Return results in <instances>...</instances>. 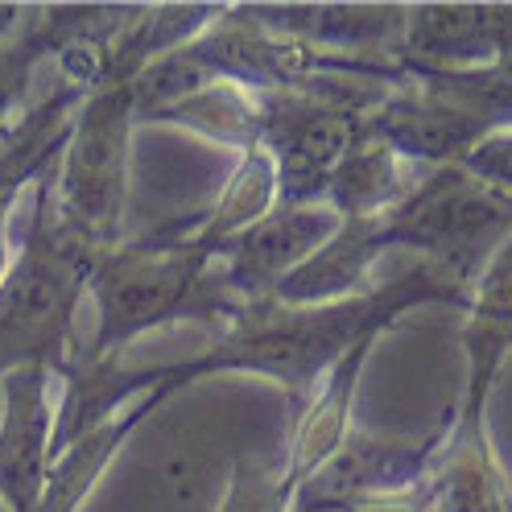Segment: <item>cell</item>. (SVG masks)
Returning a JSON list of instances; mask_svg holds the SVG:
<instances>
[{
    "instance_id": "1",
    "label": "cell",
    "mask_w": 512,
    "mask_h": 512,
    "mask_svg": "<svg viewBox=\"0 0 512 512\" xmlns=\"http://www.w3.org/2000/svg\"><path fill=\"white\" fill-rule=\"evenodd\" d=\"M467 298H471V285H463L459 277H451L430 261H418L401 277L372 281V290L331 306H285L277 298H265L256 306H244L199 356L137 368V380L145 389H153L157 401H170L207 376L252 372L281 384L290 405L298 409L314 384L360 339L384 335L413 306L467 310Z\"/></svg>"
},
{
    "instance_id": "2",
    "label": "cell",
    "mask_w": 512,
    "mask_h": 512,
    "mask_svg": "<svg viewBox=\"0 0 512 512\" xmlns=\"http://www.w3.org/2000/svg\"><path fill=\"white\" fill-rule=\"evenodd\" d=\"M153 58L157 50L149 34V9L141 5L137 17L104 46L100 71L87 83L75 112L67 149L46 174L54 215L100 252L120 244L128 178H133V128L141 120L137 75Z\"/></svg>"
},
{
    "instance_id": "3",
    "label": "cell",
    "mask_w": 512,
    "mask_h": 512,
    "mask_svg": "<svg viewBox=\"0 0 512 512\" xmlns=\"http://www.w3.org/2000/svg\"><path fill=\"white\" fill-rule=\"evenodd\" d=\"M91 306L95 331L75 356L83 364L116 360L133 339L186 318L228 327L240 314L219 281V252L182 232H157L104 248L91 273Z\"/></svg>"
},
{
    "instance_id": "4",
    "label": "cell",
    "mask_w": 512,
    "mask_h": 512,
    "mask_svg": "<svg viewBox=\"0 0 512 512\" xmlns=\"http://www.w3.org/2000/svg\"><path fill=\"white\" fill-rule=\"evenodd\" d=\"M100 248L75 236L50 207L46 178L34 195V223L0 281V376L46 364L58 376L79 356V310L91 298Z\"/></svg>"
},
{
    "instance_id": "5",
    "label": "cell",
    "mask_w": 512,
    "mask_h": 512,
    "mask_svg": "<svg viewBox=\"0 0 512 512\" xmlns=\"http://www.w3.org/2000/svg\"><path fill=\"white\" fill-rule=\"evenodd\" d=\"M397 83L327 79L294 91L252 95L256 145L277 170V207L323 203L347 149L368 133V112Z\"/></svg>"
},
{
    "instance_id": "6",
    "label": "cell",
    "mask_w": 512,
    "mask_h": 512,
    "mask_svg": "<svg viewBox=\"0 0 512 512\" xmlns=\"http://www.w3.org/2000/svg\"><path fill=\"white\" fill-rule=\"evenodd\" d=\"M512 232V199L484 186L463 166L426 170L409 186V195L384 211L389 248H413L418 261H430L475 285L479 269Z\"/></svg>"
},
{
    "instance_id": "7",
    "label": "cell",
    "mask_w": 512,
    "mask_h": 512,
    "mask_svg": "<svg viewBox=\"0 0 512 512\" xmlns=\"http://www.w3.org/2000/svg\"><path fill=\"white\" fill-rule=\"evenodd\" d=\"M442 442L446 430H434L426 438L351 430L339 451L294 492V512H347L372 496L422 484Z\"/></svg>"
},
{
    "instance_id": "8",
    "label": "cell",
    "mask_w": 512,
    "mask_h": 512,
    "mask_svg": "<svg viewBox=\"0 0 512 512\" xmlns=\"http://www.w3.org/2000/svg\"><path fill=\"white\" fill-rule=\"evenodd\" d=\"M58 372L25 364L0 376V500L9 512H38L54 463Z\"/></svg>"
},
{
    "instance_id": "9",
    "label": "cell",
    "mask_w": 512,
    "mask_h": 512,
    "mask_svg": "<svg viewBox=\"0 0 512 512\" xmlns=\"http://www.w3.org/2000/svg\"><path fill=\"white\" fill-rule=\"evenodd\" d=\"M339 215L327 203L273 207L256 228L219 252V281L244 310L277 294V285L339 232Z\"/></svg>"
},
{
    "instance_id": "10",
    "label": "cell",
    "mask_w": 512,
    "mask_h": 512,
    "mask_svg": "<svg viewBox=\"0 0 512 512\" xmlns=\"http://www.w3.org/2000/svg\"><path fill=\"white\" fill-rule=\"evenodd\" d=\"M512 58V5H413L405 9V75H455Z\"/></svg>"
},
{
    "instance_id": "11",
    "label": "cell",
    "mask_w": 512,
    "mask_h": 512,
    "mask_svg": "<svg viewBox=\"0 0 512 512\" xmlns=\"http://www.w3.org/2000/svg\"><path fill=\"white\" fill-rule=\"evenodd\" d=\"M463 351H467V389L455 426H484L488 397L512 356V232L479 269L471 298H467V323H463Z\"/></svg>"
},
{
    "instance_id": "12",
    "label": "cell",
    "mask_w": 512,
    "mask_h": 512,
    "mask_svg": "<svg viewBox=\"0 0 512 512\" xmlns=\"http://www.w3.org/2000/svg\"><path fill=\"white\" fill-rule=\"evenodd\" d=\"M376 339L380 335L360 339L294 409V426H290L285 455H281V484L290 492V500L347 442V434L356 430V393H360V376H364V364L372 356Z\"/></svg>"
},
{
    "instance_id": "13",
    "label": "cell",
    "mask_w": 512,
    "mask_h": 512,
    "mask_svg": "<svg viewBox=\"0 0 512 512\" xmlns=\"http://www.w3.org/2000/svg\"><path fill=\"white\" fill-rule=\"evenodd\" d=\"M384 252H389L384 215L343 219L339 232L277 285L273 298L285 306H331L343 298H356V294L372 290L368 277Z\"/></svg>"
},
{
    "instance_id": "14",
    "label": "cell",
    "mask_w": 512,
    "mask_h": 512,
    "mask_svg": "<svg viewBox=\"0 0 512 512\" xmlns=\"http://www.w3.org/2000/svg\"><path fill=\"white\" fill-rule=\"evenodd\" d=\"M83 13L87 5H0V128L34 100L38 67L75 38Z\"/></svg>"
},
{
    "instance_id": "15",
    "label": "cell",
    "mask_w": 512,
    "mask_h": 512,
    "mask_svg": "<svg viewBox=\"0 0 512 512\" xmlns=\"http://www.w3.org/2000/svg\"><path fill=\"white\" fill-rule=\"evenodd\" d=\"M422 174H426L422 166L405 162L389 141H380L368 128V133L347 149L339 170L331 174V186H327L323 203L339 219H372V215L393 211Z\"/></svg>"
},
{
    "instance_id": "16",
    "label": "cell",
    "mask_w": 512,
    "mask_h": 512,
    "mask_svg": "<svg viewBox=\"0 0 512 512\" xmlns=\"http://www.w3.org/2000/svg\"><path fill=\"white\" fill-rule=\"evenodd\" d=\"M438 512H512V492L492 455L488 426H451L430 467Z\"/></svg>"
},
{
    "instance_id": "17",
    "label": "cell",
    "mask_w": 512,
    "mask_h": 512,
    "mask_svg": "<svg viewBox=\"0 0 512 512\" xmlns=\"http://www.w3.org/2000/svg\"><path fill=\"white\" fill-rule=\"evenodd\" d=\"M240 451L244 446H232L228 434L207 422L182 426L157 463V479L174 512H215Z\"/></svg>"
},
{
    "instance_id": "18",
    "label": "cell",
    "mask_w": 512,
    "mask_h": 512,
    "mask_svg": "<svg viewBox=\"0 0 512 512\" xmlns=\"http://www.w3.org/2000/svg\"><path fill=\"white\" fill-rule=\"evenodd\" d=\"M273 207H277V170L261 145H248V149H240V162H236L228 186L219 190V199L211 203V211L178 232L223 252L236 236L256 228Z\"/></svg>"
},
{
    "instance_id": "19",
    "label": "cell",
    "mask_w": 512,
    "mask_h": 512,
    "mask_svg": "<svg viewBox=\"0 0 512 512\" xmlns=\"http://www.w3.org/2000/svg\"><path fill=\"white\" fill-rule=\"evenodd\" d=\"M215 512H294V500L281 484V463L269 467L261 455L240 451Z\"/></svg>"
},
{
    "instance_id": "20",
    "label": "cell",
    "mask_w": 512,
    "mask_h": 512,
    "mask_svg": "<svg viewBox=\"0 0 512 512\" xmlns=\"http://www.w3.org/2000/svg\"><path fill=\"white\" fill-rule=\"evenodd\" d=\"M463 170L475 174L484 186H492V190H500V195L512 199V133H496L479 149H471Z\"/></svg>"
},
{
    "instance_id": "21",
    "label": "cell",
    "mask_w": 512,
    "mask_h": 512,
    "mask_svg": "<svg viewBox=\"0 0 512 512\" xmlns=\"http://www.w3.org/2000/svg\"><path fill=\"white\" fill-rule=\"evenodd\" d=\"M347 512H438V500H434V488H430V475L422 484L413 488H401V492H384V496H372Z\"/></svg>"
},
{
    "instance_id": "22",
    "label": "cell",
    "mask_w": 512,
    "mask_h": 512,
    "mask_svg": "<svg viewBox=\"0 0 512 512\" xmlns=\"http://www.w3.org/2000/svg\"><path fill=\"white\" fill-rule=\"evenodd\" d=\"M17 203H21V195H0V281H5L13 256H17V248H13V215H17Z\"/></svg>"
}]
</instances>
